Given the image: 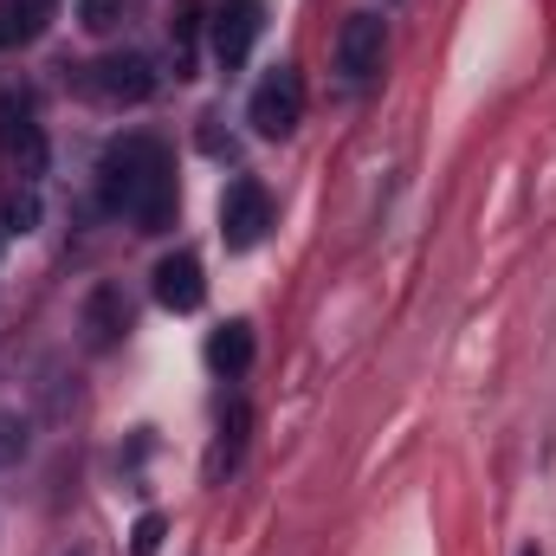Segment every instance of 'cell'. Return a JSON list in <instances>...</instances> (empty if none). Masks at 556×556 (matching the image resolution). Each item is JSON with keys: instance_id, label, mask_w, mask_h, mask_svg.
Returning a JSON list of instances; mask_svg holds the SVG:
<instances>
[{"instance_id": "6da1fadb", "label": "cell", "mask_w": 556, "mask_h": 556, "mask_svg": "<svg viewBox=\"0 0 556 556\" xmlns=\"http://www.w3.org/2000/svg\"><path fill=\"white\" fill-rule=\"evenodd\" d=\"M104 201L117 214H137L142 233H168L175 227V168L168 149L155 137H124L104 149Z\"/></svg>"}, {"instance_id": "7a4b0ae2", "label": "cell", "mask_w": 556, "mask_h": 556, "mask_svg": "<svg viewBox=\"0 0 556 556\" xmlns=\"http://www.w3.org/2000/svg\"><path fill=\"white\" fill-rule=\"evenodd\" d=\"M247 124L260 130V137H291L298 124H304V78L291 72V65H273L260 85H253V104H247Z\"/></svg>"}, {"instance_id": "3957f363", "label": "cell", "mask_w": 556, "mask_h": 556, "mask_svg": "<svg viewBox=\"0 0 556 556\" xmlns=\"http://www.w3.org/2000/svg\"><path fill=\"white\" fill-rule=\"evenodd\" d=\"M266 227H273V194L253 175H240L220 194V240H227V253H253L266 240Z\"/></svg>"}, {"instance_id": "277c9868", "label": "cell", "mask_w": 556, "mask_h": 556, "mask_svg": "<svg viewBox=\"0 0 556 556\" xmlns=\"http://www.w3.org/2000/svg\"><path fill=\"white\" fill-rule=\"evenodd\" d=\"M260 26H266V0H214V59L227 72L247 65L260 46Z\"/></svg>"}, {"instance_id": "5b68a950", "label": "cell", "mask_w": 556, "mask_h": 556, "mask_svg": "<svg viewBox=\"0 0 556 556\" xmlns=\"http://www.w3.org/2000/svg\"><path fill=\"white\" fill-rule=\"evenodd\" d=\"M382 46H389L382 13H350V20H343V33H337V72L363 85V78L382 65Z\"/></svg>"}, {"instance_id": "8992f818", "label": "cell", "mask_w": 556, "mask_h": 556, "mask_svg": "<svg viewBox=\"0 0 556 556\" xmlns=\"http://www.w3.org/2000/svg\"><path fill=\"white\" fill-rule=\"evenodd\" d=\"M91 85H98V98H111V104H142V98L155 91V72H149L142 52H117V59L91 65Z\"/></svg>"}, {"instance_id": "52a82bcc", "label": "cell", "mask_w": 556, "mask_h": 556, "mask_svg": "<svg viewBox=\"0 0 556 556\" xmlns=\"http://www.w3.org/2000/svg\"><path fill=\"white\" fill-rule=\"evenodd\" d=\"M85 343L91 350H111V343H124V330H130V298L117 291V285H98L91 298H85Z\"/></svg>"}, {"instance_id": "ba28073f", "label": "cell", "mask_w": 556, "mask_h": 556, "mask_svg": "<svg viewBox=\"0 0 556 556\" xmlns=\"http://www.w3.org/2000/svg\"><path fill=\"white\" fill-rule=\"evenodd\" d=\"M155 298L168 304V311H201V298H207V278H201V260L194 253H168L162 266H155Z\"/></svg>"}, {"instance_id": "9c48e42d", "label": "cell", "mask_w": 556, "mask_h": 556, "mask_svg": "<svg viewBox=\"0 0 556 556\" xmlns=\"http://www.w3.org/2000/svg\"><path fill=\"white\" fill-rule=\"evenodd\" d=\"M247 433H253V408H247V402H227V415H220V440H214V453H207V479H220V472L240 466Z\"/></svg>"}, {"instance_id": "30bf717a", "label": "cell", "mask_w": 556, "mask_h": 556, "mask_svg": "<svg viewBox=\"0 0 556 556\" xmlns=\"http://www.w3.org/2000/svg\"><path fill=\"white\" fill-rule=\"evenodd\" d=\"M52 20V0H0V46H26L39 39Z\"/></svg>"}, {"instance_id": "8fae6325", "label": "cell", "mask_w": 556, "mask_h": 556, "mask_svg": "<svg viewBox=\"0 0 556 556\" xmlns=\"http://www.w3.org/2000/svg\"><path fill=\"white\" fill-rule=\"evenodd\" d=\"M207 363H214L220 376H240V369L253 363V324H220V330L207 337Z\"/></svg>"}, {"instance_id": "7c38bea8", "label": "cell", "mask_w": 556, "mask_h": 556, "mask_svg": "<svg viewBox=\"0 0 556 556\" xmlns=\"http://www.w3.org/2000/svg\"><path fill=\"white\" fill-rule=\"evenodd\" d=\"M175 78H188V52H194V33H201V7H175Z\"/></svg>"}, {"instance_id": "4fadbf2b", "label": "cell", "mask_w": 556, "mask_h": 556, "mask_svg": "<svg viewBox=\"0 0 556 556\" xmlns=\"http://www.w3.org/2000/svg\"><path fill=\"white\" fill-rule=\"evenodd\" d=\"M162 538H168V518H162V511H142L137 531H130V556H155Z\"/></svg>"}, {"instance_id": "5bb4252c", "label": "cell", "mask_w": 556, "mask_h": 556, "mask_svg": "<svg viewBox=\"0 0 556 556\" xmlns=\"http://www.w3.org/2000/svg\"><path fill=\"white\" fill-rule=\"evenodd\" d=\"M124 20V0H78V26L85 33H111Z\"/></svg>"}, {"instance_id": "9a60e30c", "label": "cell", "mask_w": 556, "mask_h": 556, "mask_svg": "<svg viewBox=\"0 0 556 556\" xmlns=\"http://www.w3.org/2000/svg\"><path fill=\"white\" fill-rule=\"evenodd\" d=\"M26 453V420L20 415H0V466H13Z\"/></svg>"}, {"instance_id": "2e32d148", "label": "cell", "mask_w": 556, "mask_h": 556, "mask_svg": "<svg viewBox=\"0 0 556 556\" xmlns=\"http://www.w3.org/2000/svg\"><path fill=\"white\" fill-rule=\"evenodd\" d=\"M33 220H39V201H33V194H13V201H7V227H13V233H33Z\"/></svg>"}, {"instance_id": "e0dca14e", "label": "cell", "mask_w": 556, "mask_h": 556, "mask_svg": "<svg viewBox=\"0 0 556 556\" xmlns=\"http://www.w3.org/2000/svg\"><path fill=\"white\" fill-rule=\"evenodd\" d=\"M518 556H538V551H518Z\"/></svg>"}]
</instances>
